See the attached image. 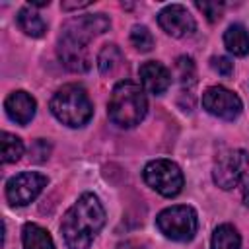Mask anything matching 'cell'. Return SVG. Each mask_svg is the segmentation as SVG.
<instances>
[{
    "mask_svg": "<svg viewBox=\"0 0 249 249\" xmlns=\"http://www.w3.org/2000/svg\"><path fill=\"white\" fill-rule=\"evenodd\" d=\"M111 21L105 14H86L68 19L58 35L56 53L60 62L72 72H86L91 66L88 45L97 35L105 33Z\"/></svg>",
    "mask_w": 249,
    "mask_h": 249,
    "instance_id": "cell-1",
    "label": "cell"
},
{
    "mask_svg": "<svg viewBox=\"0 0 249 249\" xmlns=\"http://www.w3.org/2000/svg\"><path fill=\"white\" fill-rule=\"evenodd\" d=\"M105 226V208L93 193H84L64 212L60 233L68 249H89Z\"/></svg>",
    "mask_w": 249,
    "mask_h": 249,
    "instance_id": "cell-2",
    "label": "cell"
},
{
    "mask_svg": "<svg viewBox=\"0 0 249 249\" xmlns=\"http://www.w3.org/2000/svg\"><path fill=\"white\" fill-rule=\"evenodd\" d=\"M146 111L148 99L142 86L130 80H123L113 88L107 103V115L113 124L121 128H132L140 124V121L146 117Z\"/></svg>",
    "mask_w": 249,
    "mask_h": 249,
    "instance_id": "cell-3",
    "label": "cell"
},
{
    "mask_svg": "<svg viewBox=\"0 0 249 249\" xmlns=\"http://www.w3.org/2000/svg\"><path fill=\"white\" fill-rule=\"evenodd\" d=\"M51 113L66 126L80 128L93 115V105L88 91L78 84H66L51 97Z\"/></svg>",
    "mask_w": 249,
    "mask_h": 249,
    "instance_id": "cell-4",
    "label": "cell"
},
{
    "mask_svg": "<svg viewBox=\"0 0 249 249\" xmlns=\"http://www.w3.org/2000/svg\"><path fill=\"white\" fill-rule=\"evenodd\" d=\"M156 228L160 233L171 241H191L198 230V218L193 206L187 204H175L169 208H163L156 216Z\"/></svg>",
    "mask_w": 249,
    "mask_h": 249,
    "instance_id": "cell-5",
    "label": "cell"
},
{
    "mask_svg": "<svg viewBox=\"0 0 249 249\" xmlns=\"http://www.w3.org/2000/svg\"><path fill=\"white\" fill-rule=\"evenodd\" d=\"M142 177L150 189H154L156 193H160L161 196H167V198L177 196L185 185L181 167L175 161L165 160V158L148 161L144 165Z\"/></svg>",
    "mask_w": 249,
    "mask_h": 249,
    "instance_id": "cell-6",
    "label": "cell"
},
{
    "mask_svg": "<svg viewBox=\"0 0 249 249\" xmlns=\"http://www.w3.org/2000/svg\"><path fill=\"white\" fill-rule=\"evenodd\" d=\"M247 169H249V154L245 150H241V148L226 150L214 161L212 181L220 189L230 191V189H233L243 179Z\"/></svg>",
    "mask_w": 249,
    "mask_h": 249,
    "instance_id": "cell-7",
    "label": "cell"
},
{
    "mask_svg": "<svg viewBox=\"0 0 249 249\" xmlns=\"http://www.w3.org/2000/svg\"><path fill=\"white\" fill-rule=\"evenodd\" d=\"M49 179L37 171H21L6 181V198L12 206H27L47 187Z\"/></svg>",
    "mask_w": 249,
    "mask_h": 249,
    "instance_id": "cell-8",
    "label": "cell"
},
{
    "mask_svg": "<svg viewBox=\"0 0 249 249\" xmlns=\"http://www.w3.org/2000/svg\"><path fill=\"white\" fill-rule=\"evenodd\" d=\"M202 107L224 121H233L239 117L243 103L239 99V95L224 86H212L202 93Z\"/></svg>",
    "mask_w": 249,
    "mask_h": 249,
    "instance_id": "cell-9",
    "label": "cell"
},
{
    "mask_svg": "<svg viewBox=\"0 0 249 249\" xmlns=\"http://www.w3.org/2000/svg\"><path fill=\"white\" fill-rule=\"evenodd\" d=\"M158 25L171 37H187L196 29L195 18L181 4H169L158 14Z\"/></svg>",
    "mask_w": 249,
    "mask_h": 249,
    "instance_id": "cell-10",
    "label": "cell"
},
{
    "mask_svg": "<svg viewBox=\"0 0 249 249\" xmlns=\"http://www.w3.org/2000/svg\"><path fill=\"white\" fill-rule=\"evenodd\" d=\"M138 78L142 84V89L154 95H161L171 86V74L169 70L158 62V60H146L138 68Z\"/></svg>",
    "mask_w": 249,
    "mask_h": 249,
    "instance_id": "cell-11",
    "label": "cell"
},
{
    "mask_svg": "<svg viewBox=\"0 0 249 249\" xmlns=\"http://www.w3.org/2000/svg\"><path fill=\"white\" fill-rule=\"evenodd\" d=\"M4 109H6V115H8L14 123L25 126V124L31 123V119L35 117L37 103H35V99L31 97V93H27V91H23V89H16V91H12V93L6 97Z\"/></svg>",
    "mask_w": 249,
    "mask_h": 249,
    "instance_id": "cell-12",
    "label": "cell"
},
{
    "mask_svg": "<svg viewBox=\"0 0 249 249\" xmlns=\"http://www.w3.org/2000/svg\"><path fill=\"white\" fill-rule=\"evenodd\" d=\"M21 243L23 249H54V241L51 233L37 226V224H25L21 230Z\"/></svg>",
    "mask_w": 249,
    "mask_h": 249,
    "instance_id": "cell-13",
    "label": "cell"
},
{
    "mask_svg": "<svg viewBox=\"0 0 249 249\" xmlns=\"http://www.w3.org/2000/svg\"><path fill=\"white\" fill-rule=\"evenodd\" d=\"M16 21H18V27H19L25 35H29V37H43L45 31H47L45 19H43L31 6H23V8L18 12Z\"/></svg>",
    "mask_w": 249,
    "mask_h": 249,
    "instance_id": "cell-14",
    "label": "cell"
},
{
    "mask_svg": "<svg viewBox=\"0 0 249 249\" xmlns=\"http://www.w3.org/2000/svg\"><path fill=\"white\" fill-rule=\"evenodd\" d=\"M226 49L235 56H245L249 53V31L241 23H233L224 33Z\"/></svg>",
    "mask_w": 249,
    "mask_h": 249,
    "instance_id": "cell-15",
    "label": "cell"
},
{
    "mask_svg": "<svg viewBox=\"0 0 249 249\" xmlns=\"http://www.w3.org/2000/svg\"><path fill=\"white\" fill-rule=\"evenodd\" d=\"M210 249H241V235L231 224H220L210 239Z\"/></svg>",
    "mask_w": 249,
    "mask_h": 249,
    "instance_id": "cell-16",
    "label": "cell"
},
{
    "mask_svg": "<svg viewBox=\"0 0 249 249\" xmlns=\"http://www.w3.org/2000/svg\"><path fill=\"white\" fill-rule=\"evenodd\" d=\"M121 62H123V53L117 45H105L97 54V68L103 76L117 72Z\"/></svg>",
    "mask_w": 249,
    "mask_h": 249,
    "instance_id": "cell-17",
    "label": "cell"
},
{
    "mask_svg": "<svg viewBox=\"0 0 249 249\" xmlns=\"http://www.w3.org/2000/svg\"><path fill=\"white\" fill-rule=\"evenodd\" d=\"M23 156V142L12 132H2V161L14 163Z\"/></svg>",
    "mask_w": 249,
    "mask_h": 249,
    "instance_id": "cell-18",
    "label": "cell"
},
{
    "mask_svg": "<svg viewBox=\"0 0 249 249\" xmlns=\"http://www.w3.org/2000/svg\"><path fill=\"white\" fill-rule=\"evenodd\" d=\"M130 43L140 51V53H148L154 49V37L150 33V29L146 25H134L130 29Z\"/></svg>",
    "mask_w": 249,
    "mask_h": 249,
    "instance_id": "cell-19",
    "label": "cell"
},
{
    "mask_svg": "<svg viewBox=\"0 0 249 249\" xmlns=\"http://www.w3.org/2000/svg\"><path fill=\"white\" fill-rule=\"evenodd\" d=\"M177 68H179V76H181L183 86H185V84H187V86H193V84H195V76H196L193 58H191V56H179V58H177Z\"/></svg>",
    "mask_w": 249,
    "mask_h": 249,
    "instance_id": "cell-20",
    "label": "cell"
},
{
    "mask_svg": "<svg viewBox=\"0 0 249 249\" xmlns=\"http://www.w3.org/2000/svg\"><path fill=\"white\" fill-rule=\"evenodd\" d=\"M196 8L208 18V21H218L222 18V10H224V6L218 2H196Z\"/></svg>",
    "mask_w": 249,
    "mask_h": 249,
    "instance_id": "cell-21",
    "label": "cell"
},
{
    "mask_svg": "<svg viewBox=\"0 0 249 249\" xmlns=\"http://www.w3.org/2000/svg\"><path fill=\"white\" fill-rule=\"evenodd\" d=\"M210 66L214 72L222 74V76H230L233 72V62L228 56H212L210 58Z\"/></svg>",
    "mask_w": 249,
    "mask_h": 249,
    "instance_id": "cell-22",
    "label": "cell"
},
{
    "mask_svg": "<svg viewBox=\"0 0 249 249\" xmlns=\"http://www.w3.org/2000/svg\"><path fill=\"white\" fill-rule=\"evenodd\" d=\"M86 6H89V2L88 0H84V2H62L60 4V8L62 10H80V8H86Z\"/></svg>",
    "mask_w": 249,
    "mask_h": 249,
    "instance_id": "cell-23",
    "label": "cell"
},
{
    "mask_svg": "<svg viewBox=\"0 0 249 249\" xmlns=\"http://www.w3.org/2000/svg\"><path fill=\"white\" fill-rule=\"evenodd\" d=\"M115 249H142V245H138L134 241H124V243H119Z\"/></svg>",
    "mask_w": 249,
    "mask_h": 249,
    "instance_id": "cell-24",
    "label": "cell"
},
{
    "mask_svg": "<svg viewBox=\"0 0 249 249\" xmlns=\"http://www.w3.org/2000/svg\"><path fill=\"white\" fill-rule=\"evenodd\" d=\"M241 198H243V204L249 206V181H247L245 187H243V195H241Z\"/></svg>",
    "mask_w": 249,
    "mask_h": 249,
    "instance_id": "cell-25",
    "label": "cell"
}]
</instances>
